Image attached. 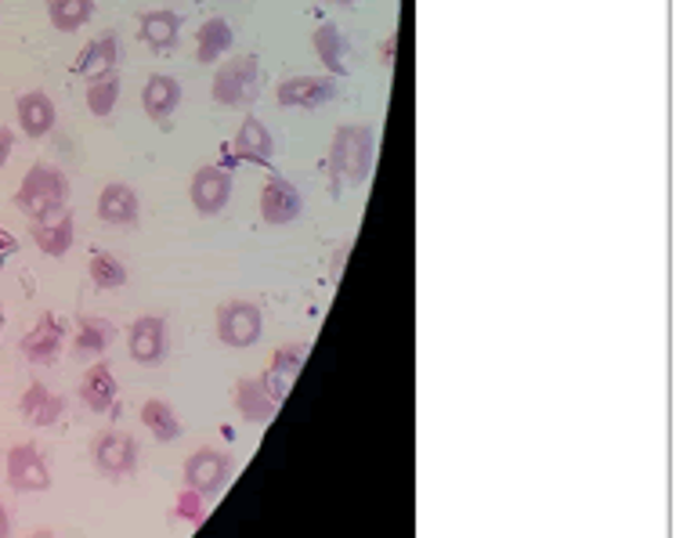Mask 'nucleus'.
Returning a JSON list of instances; mask_svg holds the SVG:
<instances>
[{
	"label": "nucleus",
	"mask_w": 683,
	"mask_h": 538,
	"mask_svg": "<svg viewBox=\"0 0 683 538\" xmlns=\"http://www.w3.org/2000/svg\"><path fill=\"white\" fill-rule=\"evenodd\" d=\"M373 127L366 123H347L340 127L337 134H333V145H329V178L337 185H352V188H362L373 170Z\"/></svg>",
	"instance_id": "obj_1"
},
{
	"label": "nucleus",
	"mask_w": 683,
	"mask_h": 538,
	"mask_svg": "<svg viewBox=\"0 0 683 538\" xmlns=\"http://www.w3.org/2000/svg\"><path fill=\"white\" fill-rule=\"evenodd\" d=\"M69 202V181L66 173L51 163H33L14 192V207L33 221H48V217L62 213Z\"/></svg>",
	"instance_id": "obj_2"
},
{
	"label": "nucleus",
	"mask_w": 683,
	"mask_h": 538,
	"mask_svg": "<svg viewBox=\"0 0 683 538\" xmlns=\"http://www.w3.org/2000/svg\"><path fill=\"white\" fill-rule=\"evenodd\" d=\"M210 94L217 106H225V109L250 106L257 98V54H239V58H231V62H225L214 72Z\"/></svg>",
	"instance_id": "obj_3"
},
{
	"label": "nucleus",
	"mask_w": 683,
	"mask_h": 538,
	"mask_svg": "<svg viewBox=\"0 0 683 538\" xmlns=\"http://www.w3.org/2000/svg\"><path fill=\"white\" fill-rule=\"evenodd\" d=\"M217 337L228 347H254L260 340V308L246 300H231L217 311Z\"/></svg>",
	"instance_id": "obj_4"
},
{
	"label": "nucleus",
	"mask_w": 683,
	"mask_h": 538,
	"mask_svg": "<svg viewBox=\"0 0 683 538\" xmlns=\"http://www.w3.org/2000/svg\"><path fill=\"white\" fill-rule=\"evenodd\" d=\"M8 485L14 491H48L51 485L48 459L33 445H14L8 452Z\"/></svg>",
	"instance_id": "obj_5"
},
{
	"label": "nucleus",
	"mask_w": 683,
	"mask_h": 538,
	"mask_svg": "<svg viewBox=\"0 0 683 538\" xmlns=\"http://www.w3.org/2000/svg\"><path fill=\"white\" fill-rule=\"evenodd\" d=\"M188 196H192V207L202 217H214L228 207L231 196V178L225 167H199L192 173V185H188Z\"/></svg>",
	"instance_id": "obj_6"
},
{
	"label": "nucleus",
	"mask_w": 683,
	"mask_h": 538,
	"mask_svg": "<svg viewBox=\"0 0 683 538\" xmlns=\"http://www.w3.org/2000/svg\"><path fill=\"white\" fill-rule=\"evenodd\" d=\"M275 98L286 109H323L326 101L337 98V83L329 77H289L279 83Z\"/></svg>",
	"instance_id": "obj_7"
},
{
	"label": "nucleus",
	"mask_w": 683,
	"mask_h": 538,
	"mask_svg": "<svg viewBox=\"0 0 683 538\" xmlns=\"http://www.w3.org/2000/svg\"><path fill=\"white\" fill-rule=\"evenodd\" d=\"M91 456H95V467L101 474L123 477V474L135 470L138 445H135V438H127V434H101V438L95 441V448H91Z\"/></svg>",
	"instance_id": "obj_8"
},
{
	"label": "nucleus",
	"mask_w": 683,
	"mask_h": 538,
	"mask_svg": "<svg viewBox=\"0 0 683 538\" xmlns=\"http://www.w3.org/2000/svg\"><path fill=\"white\" fill-rule=\"evenodd\" d=\"M300 210H304V199L286 178H271L265 188H260V217H265L268 225L297 221Z\"/></svg>",
	"instance_id": "obj_9"
},
{
	"label": "nucleus",
	"mask_w": 683,
	"mask_h": 538,
	"mask_svg": "<svg viewBox=\"0 0 683 538\" xmlns=\"http://www.w3.org/2000/svg\"><path fill=\"white\" fill-rule=\"evenodd\" d=\"M228 456L225 452H214V448H202V452H196L192 459L185 462V481L188 488L202 491V496H210V491H217L225 481H228Z\"/></svg>",
	"instance_id": "obj_10"
},
{
	"label": "nucleus",
	"mask_w": 683,
	"mask_h": 538,
	"mask_svg": "<svg viewBox=\"0 0 683 538\" xmlns=\"http://www.w3.org/2000/svg\"><path fill=\"white\" fill-rule=\"evenodd\" d=\"M130 358L141 361V366H156L159 358L167 351V326L164 318L156 315H145L138 318L135 326H130Z\"/></svg>",
	"instance_id": "obj_11"
},
{
	"label": "nucleus",
	"mask_w": 683,
	"mask_h": 538,
	"mask_svg": "<svg viewBox=\"0 0 683 538\" xmlns=\"http://www.w3.org/2000/svg\"><path fill=\"white\" fill-rule=\"evenodd\" d=\"M62 340H66L62 322H58L55 315H40L37 326L22 337L19 351H22L29 361H55L58 351H62Z\"/></svg>",
	"instance_id": "obj_12"
},
{
	"label": "nucleus",
	"mask_w": 683,
	"mask_h": 538,
	"mask_svg": "<svg viewBox=\"0 0 683 538\" xmlns=\"http://www.w3.org/2000/svg\"><path fill=\"white\" fill-rule=\"evenodd\" d=\"M19 412L29 427H51V424H58V416L66 412V398L55 395V390H48L43 383H33L19 398Z\"/></svg>",
	"instance_id": "obj_13"
},
{
	"label": "nucleus",
	"mask_w": 683,
	"mask_h": 538,
	"mask_svg": "<svg viewBox=\"0 0 683 538\" xmlns=\"http://www.w3.org/2000/svg\"><path fill=\"white\" fill-rule=\"evenodd\" d=\"M98 217L106 225H135L138 221V196H135V188L123 185V181H112L101 188V196H98Z\"/></svg>",
	"instance_id": "obj_14"
},
{
	"label": "nucleus",
	"mask_w": 683,
	"mask_h": 538,
	"mask_svg": "<svg viewBox=\"0 0 683 538\" xmlns=\"http://www.w3.org/2000/svg\"><path fill=\"white\" fill-rule=\"evenodd\" d=\"M72 236H77V221H72L69 210L48 217V221H33V242H37V250L48 257H66L72 246Z\"/></svg>",
	"instance_id": "obj_15"
},
{
	"label": "nucleus",
	"mask_w": 683,
	"mask_h": 538,
	"mask_svg": "<svg viewBox=\"0 0 683 538\" xmlns=\"http://www.w3.org/2000/svg\"><path fill=\"white\" fill-rule=\"evenodd\" d=\"M116 33H101L98 40H91L87 48L77 54V62H72V72L77 77H87V80H101V77H112L116 69Z\"/></svg>",
	"instance_id": "obj_16"
},
{
	"label": "nucleus",
	"mask_w": 683,
	"mask_h": 538,
	"mask_svg": "<svg viewBox=\"0 0 683 538\" xmlns=\"http://www.w3.org/2000/svg\"><path fill=\"white\" fill-rule=\"evenodd\" d=\"M178 106H181V83L167 77V72L149 77V83H145V91H141V109L149 112L152 120H167Z\"/></svg>",
	"instance_id": "obj_17"
},
{
	"label": "nucleus",
	"mask_w": 683,
	"mask_h": 538,
	"mask_svg": "<svg viewBox=\"0 0 683 538\" xmlns=\"http://www.w3.org/2000/svg\"><path fill=\"white\" fill-rule=\"evenodd\" d=\"M19 127L26 130L29 138H43V134H51V127H55V101L43 94V91H26L19 98Z\"/></svg>",
	"instance_id": "obj_18"
},
{
	"label": "nucleus",
	"mask_w": 683,
	"mask_h": 538,
	"mask_svg": "<svg viewBox=\"0 0 683 538\" xmlns=\"http://www.w3.org/2000/svg\"><path fill=\"white\" fill-rule=\"evenodd\" d=\"M236 152H239V159H250V163H257V167H271V152H275V145H271L268 127L260 123L257 116H246V120L239 123V134H236Z\"/></svg>",
	"instance_id": "obj_19"
},
{
	"label": "nucleus",
	"mask_w": 683,
	"mask_h": 538,
	"mask_svg": "<svg viewBox=\"0 0 683 538\" xmlns=\"http://www.w3.org/2000/svg\"><path fill=\"white\" fill-rule=\"evenodd\" d=\"M138 33L141 40L149 43L152 51H170L174 43H178V33H181V19L167 8L159 11H145L141 22H138Z\"/></svg>",
	"instance_id": "obj_20"
},
{
	"label": "nucleus",
	"mask_w": 683,
	"mask_h": 538,
	"mask_svg": "<svg viewBox=\"0 0 683 538\" xmlns=\"http://www.w3.org/2000/svg\"><path fill=\"white\" fill-rule=\"evenodd\" d=\"M315 54H318V62H323L333 77H347V54H352V43L344 40V33L333 22L326 26H318L315 29Z\"/></svg>",
	"instance_id": "obj_21"
},
{
	"label": "nucleus",
	"mask_w": 683,
	"mask_h": 538,
	"mask_svg": "<svg viewBox=\"0 0 683 538\" xmlns=\"http://www.w3.org/2000/svg\"><path fill=\"white\" fill-rule=\"evenodd\" d=\"M80 398H83V405H87L91 412L112 409V401H116V380H112V372H109L106 361H98V366H91V369L83 372Z\"/></svg>",
	"instance_id": "obj_22"
},
{
	"label": "nucleus",
	"mask_w": 683,
	"mask_h": 538,
	"mask_svg": "<svg viewBox=\"0 0 683 538\" xmlns=\"http://www.w3.org/2000/svg\"><path fill=\"white\" fill-rule=\"evenodd\" d=\"M231 401L246 419H271L279 412V401L268 395V387L260 380H239L236 390H231Z\"/></svg>",
	"instance_id": "obj_23"
},
{
	"label": "nucleus",
	"mask_w": 683,
	"mask_h": 538,
	"mask_svg": "<svg viewBox=\"0 0 683 538\" xmlns=\"http://www.w3.org/2000/svg\"><path fill=\"white\" fill-rule=\"evenodd\" d=\"M231 40H236V33H231V26L225 19H207L196 33V58L202 66H214L231 48Z\"/></svg>",
	"instance_id": "obj_24"
},
{
	"label": "nucleus",
	"mask_w": 683,
	"mask_h": 538,
	"mask_svg": "<svg viewBox=\"0 0 683 538\" xmlns=\"http://www.w3.org/2000/svg\"><path fill=\"white\" fill-rule=\"evenodd\" d=\"M95 14V0H48V19L58 33H77Z\"/></svg>",
	"instance_id": "obj_25"
},
{
	"label": "nucleus",
	"mask_w": 683,
	"mask_h": 538,
	"mask_svg": "<svg viewBox=\"0 0 683 538\" xmlns=\"http://www.w3.org/2000/svg\"><path fill=\"white\" fill-rule=\"evenodd\" d=\"M141 424L149 427L152 438L164 441V445H170V441L181 438V419L174 416V409H170L167 401H145V405H141Z\"/></svg>",
	"instance_id": "obj_26"
},
{
	"label": "nucleus",
	"mask_w": 683,
	"mask_h": 538,
	"mask_svg": "<svg viewBox=\"0 0 683 538\" xmlns=\"http://www.w3.org/2000/svg\"><path fill=\"white\" fill-rule=\"evenodd\" d=\"M109 337H112V326L106 322V318H80L72 351H77V355H101V351H106Z\"/></svg>",
	"instance_id": "obj_27"
},
{
	"label": "nucleus",
	"mask_w": 683,
	"mask_h": 538,
	"mask_svg": "<svg viewBox=\"0 0 683 538\" xmlns=\"http://www.w3.org/2000/svg\"><path fill=\"white\" fill-rule=\"evenodd\" d=\"M91 282L98 289H120L127 286V268H123V260L120 257H112V253H91Z\"/></svg>",
	"instance_id": "obj_28"
},
{
	"label": "nucleus",
	"mask_w": 683,
	"mask_h": 538,
	"mask_svg": "<svg viewBox=\"0 0 683 538\" xmlns=\"http://www.w3.org/2000/svg\"><path fill=\"white\" fill-rule=\"evenodd\" d=\"M120 101V80L116 77H101L87 83V112L91 116H109Z\"/></svg>",
	"instance_id": "obj_29"
},
{
	"label": "nucleus",
	"mask_w": 683,
	"mask_h": 538,
	"mask_svg": "<svg viewBox=\"0 0 683 538\" xmlns=\"http://www.w3.org/2000/svg\"><path fill=\"white\" fill-rule=\"evenodd\" d=\"M308 351H311L308 343H289V347H283V351L275 355L268 376H275V380H283V383H294V376L300 372V366H304V358H308Z\"/></svg>",
	"instance_id": "obj_30"
},
{
	"label": "nucleus",
	"mask_w": 683,
	"mask_h": 538,
	"mask_svg": "<svg viewBox=\"0 0 683 538\" xmlns=\"http://www.w3.org/2000/svg\"><path fill=\"white\" fill-rule=\"evenodd\" d=\"M202 514H207V502H202V491H196V488L181 491V499H178V517H185V520H192V525H199Z\"/></svg>",
	"instance_id": "obj_31"
},
{
	"label": "nucleus",
	"mask_w": 683,
	"mask_h": 538,
	"mask_svg": "<svg viewBox=\"0 0 683 538\" xmlns=\"http://www.w3.org/2000/svg\"><path fill=\"white\" fill-rule=\"evenodd\" d=\"M14 253H19V242H14L11 231L0 228V268H4V260H8V257H14Z\"/></svg>",
	"instance_id": "obj_32"
},
{
	"label": "nucleus",
	"mask_w": 683,
	"mask_h": 538,
	"mask_svg": "<svg viewBox=\"0 0 683 538\" xmlns=\"http://www.w3.org/2000/svg\"><path fill=\"white\" fill-rule=\"evenodd\" d=\"M11 149H14V134H11V130H4V127H0V167L8 163Z\"/></svg>",
	"instance_id": "obj_33"
},
{
	"label": "nucleus",
	"mask_w": 683,
	"mask_h": 538,
	"mask_svg": "<svg viewBox=\"0 0 683 538\" xmlns=\"http://www.w3.org/2000/svg\"><path fill=\"white\" fill-rule=\"evenodd\" d=\"M11 535V517L4 510V502H0V538H8Z\"/></svg>",
	"instance_id": "obj_34"
},
{
	"label": "nucleus",
	"mask_w": 683,
	"mask_h": 538,
	"mask_svg": "<svg viewBox=\"0 0 683 538\" xmlns=\"http://www.w3.org/2000/svg\"><path fill=\"white\" fill-rule=\"evenodd\" d=\"M29 538H55V535H51L48 528H40V531H33V535H29Z\"/></svg>",
	"instance_id": "obj_35"
},
{
	"label": "nucleus",
	"mask_w": 683,
	"mask_h": 538,
	"mask_svg": "<svg viewBox=\"0 0 683 538\" xmlns=\"http://www.w3.org/2000/svg\"><path fill=\"white\" fill-rule=\"evenodd\" d=\"M333 4H355V0H333Z\"/></svg>",
	"instance_id": "obj_36"
},
{
	"label": "nucleus",
	"mask_w": 683,
	"mask_h": 538,
	"mask_svg": "<svg viewBox=\"0 0 683 538\" xmlns=\"http://www.w3.org/2000/svg\"><path fill=\"white\" fill-rule=\"evenodd\" d=\"M0 329H4V308H0Z\"/></svg>",
	"instance_id": "obj_37"
}]
</instances>
